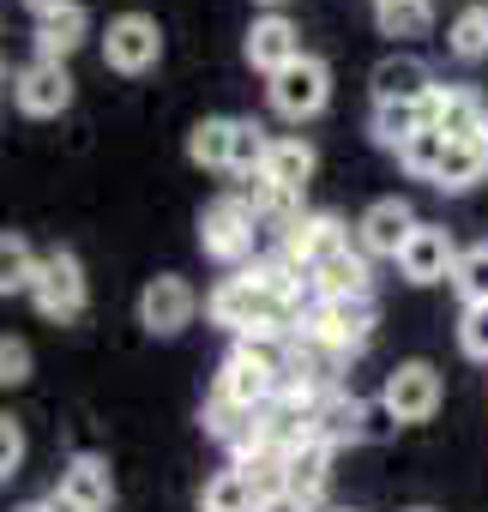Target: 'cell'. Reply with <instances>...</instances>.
Returning <instances> with one entry per match:
<instances>
[{
	"label": "cell",
	"instance_id": "cell-31",
	"mask_svg": "<svg viewBox=\"0 0 488 512\" xmlns=\"http://www.w3.org/2000/svg\"><path fill=\"white\" fill-rule=\"evenodd\" d=\"M452 290L464 296V308H470V302H488V241L458 253V266H452Z\"/></svg>",
	"mask_w": 488,
	"mask_h": 512
},
{
	"label": "cell",
	"instance_id": "cell-27",
	"mask_svg": "<svg viewBox=\"0 0 488 512\" xmlns=\"http://www.w3.org/2000/svg\"><path fill=\"white\" fill-rule=\"evenodd\" d=\"M476 181H488V151L482 145H446V157L434 169V187L440 193H470Z\"/></svg>",
	"mask_w": 488,
	"mask_h": 512
},
{
	"label": "cell",
	"instance_id": "cell-22",
	"mask_svg": "<svg viewBox=\"0 0 488 512\" xmlns=\"http://www.w3.org/2000/svg\"><path fill=\"white\" fill-rule=\"evenodd\" d=\"M416 133H428V103H374V145L404 151Z\"/></svg>",
	"mask_w": 488,
	"mask_h": 512
},
{
	"label": "cell",
	"instance_id": "cell-3",
	"mask_svg": "<svg viewBox=\"0 0 488 512\" xmlns=\"http://www.w3.org/2000/svg\"><path fill=\"white\" fill-rule=\"evenodd\" d=\"M296 332L314 338V344H326V350H338V356L350 362V356H362L368 338H374V296H356V302L314 296V302L302 308V326H296Z\"/></svg>",
	"mask_w": 488,
	"mask_h": 512
},
{
	"label": "cell",
	"instance_id": "cell-5",
	"mask_svg": "<svg viewBox=\"0 0 488 512\" xmlns=\"http://www.w3.org/2000/svg\"><path fill=\"white\" fill-rule=\"evenodd\" d=\"M392 428V416H386V404H368V398H356V392H326L320 404H314V440H326L332 452L338 446H362V440H380Z\"/></svg>",
	"mask_w": 488,
	"mask_h": 512
},
{
	"label": "cell",
	"instance_id": "cell-26",
	"mask_svg": "<svg viewBox=\"0 0 488 512\" xmlns=\"http://www.w3.org/2000/svg\"><path fill=\"white\" fill-rule=\"evenodd\" d=\"M446 49L464 61V67H476V61H488V7L482 0H470V7H458V19L446 25Z\"/></svg>",
	"mask_w": 488,
	"mask_h": 512
},
{
	"label": "cell",
	"instance_id": "cell-20",
	"mask_svg": "<svg viewBox=\"0 0 488 512\" xmlns=\"http://www.w3.org/2000/svg\"><path fill=\"white\" fill-rule=\"evenodd\" d=\"M91 37V13L79 7V0H73V7H61V13H43L37 19V31H31V49H37V61H67L79 43Z\"/></svg>",
	"mask_w": 488,
	"mask_h": 512
},
{
	"label": "cell",
	"instance_id": "cell-21",
	"mask_svg": "<svg viewBox=\"0 0 488 512\" xmlns=\"http://www.w3.org/2000/svg\"><path fill=\"white\" fill-rule=\"evenodd\" d=\"M278 193H290V199H302L308 193V181H314V145L308 139H272V157H266V169H260Z\"/></svg>",
	"mask_w": 488,
	"mask_h": 512
},
{
	"label": "cell",
	"instance_id": "cell-28",
	"mask_svg": "<svg viewBox=\"0 0 488 512\" xmlns=\"http://www.w3.org/2000/svg\"><path fill=\"white\" fill-rule=\"evenodd\" d=\"M254 500H260V494H254V482L241 476L235 464H229V470H217V476L199 488V512H254Z\"/></svg>",
	"mask_w": 488,
	"mask_h": 512
},
{
	"label": "cell",
	"instance_id": "cell-8",
	"mask_svg": "<svg viewBox=\"0 0 488 512\" xmlns=\"http://www.w3.org/2000/svg\"><path fill=\"white\" fill-rule=\"evenodd\" d=\"M55 512H109L115 506V476H109V458L97 452H73L61 464V482H55Z\"/></svg>",
	"mask_w": 488,
	"mask_h": 512
},
{
	"label": "cell",
	"instance_id": "cell-19",
	"mask_svg": "<svg viewBox=\"0 0 488 512\" xmlns=\"http://www.w3.org/2000/svg\"><path fill=\"white\" fill-rule=\"evenodd\" d=\"M314 296H332V302H356V296H374V272H368V253L362 247H344L308 278Z\"/></svg>",
	"mask_w": 488,
	"mask_h": 512
},
{
	"label": "cell",
	"instance_id": "cell-18",
	"mask_svg": "<svg viewBox=\"0 0 488 512\" xmlns=\"http://www.w3.org/2000/svg\"><path fill=\"white\" fill-rule=\"evenodd\" d=\"M368 91H374V103H428L434 97V73L416 55H386L368 73Z\"/></svg>",
	"mask_w": 488,
	"mask_h": 512
},
{
	"label": "cell",
	"instance_id": "cell-14",
	"mask_svg": "<svg viewBox=\"0 0 488 512\" xmlns=\"http://www.w3.org/2000/svg\"><path fill=\"white\" fill-rule=\"evenodd\" d=\"M13 103L25 109V115H37V121H49V115H61L67 103H73V73H67V61H25L19 73H13Z\"/></svg>",
	"mask_w": 488,
	"mask_h": 512
},
{
	"label": "cell",
	"instance_id": "cell-25",
	"mask_svg": "<svg viewBox=\"0 0 488 512\" xmlns=\"http://www.w3.org/2000/svg\"><path fill=\"white\" fill-rule=\"evenodd\" d=\"M374 25H380V37L416 43L434 31V0H374Z\"/></svg>",
	"mask_w": 488,
	"mask_h": 512
},
{
	"label": "cell",
	"instance_id": "cell-6",
	"mask_svg": "<svg viewBox=\"0 0 488 512\" xmlns=\"http://www.w3.org/2000/svg\"><path fill=\"white\" fill-rule=\"evenodd\" d=\"M278 380H284V356L278 350H248V344H235L223 374H217V392L241 410H272L278 398Z\"/></svg>",
	"mask_w": 488,
	"mask_h": 512
},
{
	"label": "cell",
	"instance_id": "cell-9",
	"mask_svg": "<svg viewBox=\"0 0 488 512\" xmlns=\"http://www.w3.org/2000/svg\"><path fill=\"white\" fill-rule=\"evenodd\" d=\"M428 127L446 145H488V103L464 85H434L428 97Z\"/></svg>",
	"mask_w": 488,
	"mask_h": 512
},
{
	"label": "cell",
	"instance_id": "cell-7",
	"mask_svg": "<svg viewBox=\"0 0 488 512\" xmlns=\"http://www.w3.org/2000/svg\"><path fill=\"white\" fill-rule=\"evenodd\" d=\"M266 97H272V109H278L284 121H314V115L326 109V97H332V67H326L320 55H302V61H290L284 73H272Z\"/></svg>",
	"mask_w": 488,
	"mask_h": 512
},
{
	"label": "cell",
	"instance_id": "cell-32",
	"mask_svg": "<svg viewBox=\"0 0 488 512\" xmlns=\"http://www.w3.org/2000/svg\"><path fill=\"white\" fill-rule=\"evenodd\" d=\"M440 157H446V139L428 127V133H416L404 151H398V163L410 169V175H422V181H434V169H440Z\"/></svg>",
	"mask_w": 488,
	"mask_h": 512
},
{
	"label": "cell",
	"instance_id": "cell-37",
	"mask_svg": "<svg viewBox=\"0 0 488 512\" xmlns=\"http://www.w3.org/2000/svg\"><path fill=\"white\" fill-rule=\"evenodd\" d=\"M25 7H31V13L43 19V13H61V7H73V0H25Z\"/></svg>",
	"mask_w": 488,
	"mask_h": 512
},
{
	"label": "cell",
	"instance_id": "cell-1",
	"mask_svg": "<svg viewBox=\"0 0 488 512\" xmlns=\"http://www.w3.org/2000/svg\"><path fill=\"white\" fill-rule=\"evenodd\" d=\"M205 320L223 326V332H235V338H248V332H260V326H296V314L272 296V284H266L254 266L235 272V278H223V284L205 296Z\"/></svg>",
	"mask_w": 488,
	"mask_h": 512
},
{
	"label": "cell",
	"instance_id": "cell-10",
	"mask_svg": "<svg viewBox=\"0 0 488 512\" xmlns=\"http://www.w3.org/2000/svg\"><path fill=\"white\" fill-rule=\"evenodd\" d=\"M350 247V229L332 217V211H308V217H296L290 229H284V260L302 272V278H314L332 253H344Z\"/></svg>",
	"mask_w": 488,
	"mask_h": 512
},
{
	"label": "cell",
	"instance_id": "cell-41",
	"mask_svg": "<svg viewBox=\"0 0 488 512\" xmlns=\"http://www.w3.org/2000/svg\"><path fill=\"white\" fill-rule=\"evenodd\" d=\"M410 512H434V506H410Z\"/></svg>",
	"mask_w": 488,
	"mask_h": 512
},
{
	"label": "cell",
	"instance_id": "cell-13",
	"mask_svg": "<svg viewBox=\"0 0 488 512\" xmlns=\"http://www.w3.org/2000/svg\"><path fill=\"white\" fill-rule=\"evenodd\" d=\"M193 308H199V296H193V284L175 278V272H163V278H151V284L139 290V326H145L151 338L187 332V326H193Z\"/></svg>",
	"mask_w": 488,
	"mask_h": 512
},
{
	"label": "cell",
	"instance_id": "cell-34",
	"mask_svg": "<svg viewBox=\"0 0 488 512\" xmlns=\"http://www.w3.org/2000/svg\"><path fill=\"white\" fill-rule=\"evenodd\" d=\"M25 380H31V344L7 332V338H0V392H13Z\"/></svg>",
	"mask_w": 488,
	"mask_h": 512
},
{
	"label": "cell",
	"instance_id": "cell-36",
	"mask_svg": "<svg viewBox=\"0 0 488 512\" xmlns=\"http://www.w3.org/2000/svg\"><path fill=\"white\" fill-rule=\"evenodd\" d=\"M254 512H314V506H308L302 494H290V488H284V494H266V500H254Z\"/></svg>",
	"mask_w": 488,
	"mask_h": 512
},
{
	"label": "cell",
	"instance_id": "cell-24",
	"mask_svg": "<svg viewBox=\"0 0 488 512\" xmlns=\"http://www.w3.org/2000/svg\"><path fill=\"white\" fill-rule=\"evenodd\" d=\"M326 476H332V446H326V440H302V446L290 452V494H302L308 506H320Z\"/></svg>",
	"mask_w": 488,
	"mask_h": 512
},
{
	"label": "cell",
	"instance_id": "cell-35",
	"mask_svg": "<svg viewBox=\"0 0 488 512\" xmlns=\"http://www.w3.org/2000/svg\"><path fill=\"white\" fill-rule=\"evenodd\" d=\"M19 464H25V428L0 410V482L7 476H19Z\"/></svg>",
	"mask_w": 488,
	"mask_h": 512
},
{
	"label": "cell",
	"instance_id": "cell-16",
	"mask_svg": "<svg viewBox=\"0 0 488 512\" xmlns=\"http://www.w3.org/2000/svg\"><path fill=\"white\" fill-rule=\"evenodd\" d=\"M410 235H416V211L398 193L392 199H374L362 211V223H356V241H362V253H374V260H398Z\"/></svg>",
	"mask_w": 488,
	"mask_h": 512
},
{
	"label": "cell",
	"instance_id": "cell-42",
	"mask_svg": "<svg viewBox=\"0 0 488 512\" xmlns=\"http://www.w3.org/2000/svg\"><path fill=\"white\" fill-rule=\"evenodd\" d=\"M482 151H488V145H482Z\"/></svg>",
	"mask_w": 488,
	"mask_h": 512
},
{
	"label": "cell",
	"instance_id": "cell-2",
	"mask_svg": "<svg viewBox=\"0 0 488 512\" xmlns=\"http://www.w3.org/2000/svg\"><path fill=\"white\" fill-rule=\"evenodd\" d=\"M199 247H205V260H217V266H248L260 253V211L241 193L211 199L199 211Z\"/></svg>",
	"mask_w": 488,
	"mask_h": 512
},
{
	"label": "cell",
	"instance_id": "cell-4",
	"mask_svg": "<svg viewBox=\"0 0 488 512\" xmlns=\"http://www.w3.org/2000/svg\"><path fill=\"white\" fill-rule=\"evenodd\" d=\"M31 302H37L43 320H61V326L85 314L91 290H85V266H79L73 247H49V253H43V266H37V278H31Z\"/></svg>",
	"mask_w": 488,
	"mask_h": 512
},
{
	"label": "cell",
	"instance_id": "cell-30",
	"mask_svg": "<svg viewBox=\"0 0 488 512\" xmlns=\"http://www.w3.org/2000/svg\"><path fill=\"white\" fill-rule=\"evenodd\" d=\"M37 266H43V253H31V241H25V235H0V296L31 290Z\"/></svg>",
	"mask_w": 488,
	"mask_h": 512
},
{
	"label": "cell",
	"instance_id": "cell-12",
	"mask_svg": "<svg viewBox=\"0 0 488 512\" xmlns=\"http://www.w3.org/2000/svg\"><path fill=\"white\" fill-rule=\"evenodd\" d=\"M380 404L392 422H428L440 410V374L434 362H398L380 386Z\"/></svg>",
	"mask_w": 488,
	"mask_h": 512
},
{
	"label": "cell",
	"instance_id": "cell-15",
	"mask_svg": "<svg viewBox=\"0 0 488 512\" xmlns=\"http://www.w3.org/2000/svg\"><path fill=\"white\" fill-rule=\"evenodd\" d=\"M452 266H458V247L440 223H416V235L404 241L398 253V272L404 284H452Z\"/></svg>",
	"mask_w": 488,
	"mask_h": 512
},
{
	"label": "cell",
	"instance_id": "cell-39",
	"mask_svg": "<svg viewBox=\"0 0 488 512\" xmlns=\"http://www.w3.org/2000/svg\"><path fill=\"white\" fill-rule=\"evenodd\" d=\"M332 512H362V506H332Z\"/></svg>",
	"mask_w": 488,
	"mask_h": 512
},
{
	"label": "cell",
	"instance_id": "cell-11",
	"mask_svg": "<svg viewBox=\"0 0 488 512\" xmlns=\"http://www.w3.org/2000/svg\"><path fill=\"white\" fill-rule=\"evenodd\" d=\"M103 61H109L115 73H151V67L163 61V31H157V19H145V13L109 19V31H103Z\"/></svg>",
	"mask_w": 488,
	"mask_h": 512
},
{
	"label": "cell",
	"instance_id": "cell-33",
	"mask_svg": "<svg viewBox=\"0 0 488 512\" xmlns=\"http://www.w3.org/2000/svg\"><path fill=\"white\" fill-rule=\"evenodd\" d=\"M458 350H464L470 362H488V302H470V308L458 314Z\"/></svg>",
	"mask_w": 488,
	"mask_h": 512
},
{
	"label": "cell",
	"instance_id": "cell-29",
	"mask_svg": "<svg viewBox=\"0 0 488 512\" xmlns=\"http://www.w3.org/2000/svg\"><path fill=\"white\" fill-rule=\"evenodd\" d=\"M272 157V133L260 121H235V151H229V175L235 181H254Z\"/></svg>",
	"mask_w": 488,
	"mask_h": 512
},
{
	"label": "cell",
	"instance_id": "cell-23",
	"mask_svg": "<svg viewBox=\"0 0 488 512\" xmlns=\"http://www.w3.org/2000/svg\"><path fill=\"white\" fill-rule=\"evenodd\" d=\"M229 151H235V115H205L193 133H187V157L199 169H223L229 175Z\"/></svg>",
	"mask_w": 488,
	"mask_h": 512
},
{
	"label": "cell",
	"instance_id": "cell-40",
	"mask_svg": "<svg viewBox=\"0 0 488 512\" xmlns=\"http://www.w3.org/2000/svg\"><path fill=\"white\" fill-rule=\"evenodd\" d=\"M260 7H284V0H260Z\"/></svg>",
	"mask_w": 488,
	"mask_h": 512
},
{
	"label": "cell",
	"instance_id": "cell-38",
	"mask_svg": "<svg viewBox=\"0 0 488 512\" xmlns=\"http://www.w3.org/2000/svg\"><path fill=\"white\" fill-rule=\"evenodd\" d=\"M13 512H55V500L43 494V500H25V506H13Z\"/></svg>",
	"mask_w": 488,
	"mask_h": 512
},
{
	"label": "cell",
	"instance_id": "cell-17",
	"mask_svg": "<svg viewBox=\"0 0 488 512\" xmlns=\"http://www.w3.org/2000/svg\"><path fill=\"white\" fill-rule=\"evenodd\" d=\"M248 61L272 79V73H284L290 61H302V31L284 19V13H266V19H254L248 25Z\"/></svg>",
	"mask_w": 488,
	"mask_h": 512
}]
</instances>
